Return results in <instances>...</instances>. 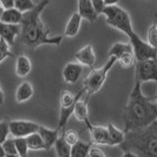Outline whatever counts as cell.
<instances>
[{"label": "cell", "instance_id": "cell-18", "mask_svg": "<svg viewBox=\"0 0 157 157\" xmlns=\"http://www.w3.org/2000/svg\"><path fill=\"white\" fill-rule=\"evenodd\" d=\"M82 18L78 12L74 13L72 16L69 19V21L66 25L65 31H64V36L67 37H74L78 33L82 24Z\"/></svg>", "mask_w": 157, "mask_h": 157}, {"label": "cell", "instance_id": "cell-39", "mask_svg": "<svg viewBox=\"0 0 157 157\" xmlns=\"http://www.w3.org/2000/svg\"><path fill=\"white\" fill-rule=\"evenodd\" d=\"M6 156V154H5V152L3 150V147L2 145H0V157H5Z\"/></svg>", "mask_w": 157, "mask_h": 157}, {"label": "cell", "instance_id": "cell-21", "mask_svg": "<svg viewBox=\"0 0 157 157\" xmlns=\"http://www.w3.org/2000/svg\"><path fill=\"white\" fill-rule=\"evenodd\" d=\"M87 97L85 100H81L78 99L75 105V108H74V113L73 115L75 116L76 119L78 122H83L86 123V121H88V107H87V101H88Z\"/></svg>", "mask_w": 157, "mask_h": 157}, {"label": "cell", "instance_id": "cell-32", "mask_svg": "<svg viewBox=\"0 0 157 157\" xmlns=\"http://www.w3.org/2000/svg\"><path fill=\"white\" fill-rule=\"evenodd\" d=\"M9 135H10L9 122L7 121L0 122V145H2L8 140Z\"/></svg>", "mask_w": 157, "mask_h": 157}, {"label": "cell", "instance_id": "cell-26", "mask_svg": "<svg viewBox=\"0 0 157 157\" xmlns=\"http://www.w3.org/2000/svg\"><path fill=\"white\" fill-rule=\"evenodd\" d=\"M146 42L152 48L157 49V14H155V19L148 28L147 32V40Z\"/></svg>", "mask_w": 157, "mask_h": 157}, {"label": "cell", "instance_id": "cell-41", "mask_svg": "<svg viewBox=\"0 0 157 157\" xmlns=\"http://www.w3.org/2000/svg\"><path fill=\"white\" fill-rule=\"evenodd\" d=\"M5 157H20L19 155H6Z\"/></svg>", "mask_w": 157, "mask_h": 157}, {"label": "cell", "instance_id": "cell-42", "mask_svg": "<svg viewBox=\"0 0 157 157\" xmlns=\"http://www.w3.org/2000/svg\"><path fill=\"white\" fill-rule=\"evenodd\" d=\"M156 104H157V95H156Z\"/></svg>", "mask_w": 157, "mask_h": 157}, {"label": "cell", "instance_id": "cell-5", "mask_svg": "<svg viewBox=\"0 0 157 157\" xmlns=\"http://www.w3.org/2000/svg\"><path fill=\"white\" fill-rule=\"evenodd\" d=\"M115 63H117V59L109 57L108 61L104 64V66H102L99 69L91 70L88 73L85 82H83V88L86 90L87 97H90L101 90V87L106 82L108 73L115 65Z\"/></svg>", "mask_w": 157, "mask_h": 157}, {"label": "cell", "instance_id": "cell-3", "mask_svg": "<svg viewBox=\"0 0 157 157\" xmlns=\"http://www.w3.org/2000/svg\"><path fill=\"white\" fill-rule=\"evenodd\" d=\"M120 148L134 152L139 157H157V120L144 130L126 134Z\"/></svg>", "mask_w": 157, "mask_h": 157}, {"label": "cell", "instance_id": "cell-20", "mask_svg": "<svg viewBox=\"0 0 157 157\" xmlns=\"http://www.w3.org/2000/svg\"><path fill=\"white\" fill-rule=\"evenodd\" d=\"M23 15L21 12H19L17 9H9L4 10L3 14L0 19V22L9 25H18L20 26L23 21Z\"/></svg>", "mask_w": 157, "mask_h": 157}, {"label": "cell", "instance_id": "cell-14", "mask_svg": "<svg viewBox=\"0 0 157 157\" xmlns=\"http://www.w3.org/2000/svg\"><path fill=\"white\" fill-rule=\"evenodd\" d=\"M37 134L41 137L44 144V147H45V150L50 149L52 146H54L56 140L59 137V131L57 129L51 130V129H47V128L43 126H39Z\"/></svg>", "mask_w": 157, "mask_h": 157}, {"label": "cell", "instance_id": "cell-38", "mask_svg": "<svg viewBox=\"0 0 157 157\" xmlns=\"http://www.w3.org/2000/svg\"><path fill=\"white\" fill-rule=\"evenodd\" d=\"M3 104H4V93L3 90H1V87H0V105Z\"/></svg>", "mask_w": 157, "mask_h": 157}, {"label": "cell", "instance_id": "cell-13", "mask_svg": "<svg viewBox=\"0 0 157 157\" xmlns=\"http://www.w3.org/2000/svg\"><path fill=\"white\" fill-rule=\"evenodd\" d=\"M75 58L78 64L82 66H86L92 68L95 63V53L93 51L91 44L83 46L75 54Z\"/></svg>", "mask_w": 157, "mask_h": 157}, {"label": "cell", "instance_id": "cell-17", "mask_svg": "<svg viewBox=\"0 0 157 157\" xmlns=\"http://www.w3.org/2000/svg\"><path fill=\"white\" fill-rule=\"evenodd\" d=\"M33 95V87L29 82H23L21 85L17 87L16 93H15V99L18 103H23L29 100Z\"/></svg>", "mask_w": 157, "mask_h": 157}, {"label": "cell", "instance_id": "cell-22", "mask_svg": "<svg viewBox=\"0 0 157 157\" xmlns=\"http://www.w3.org/2000/svg\"><path fill=\"white\" fill-rule=\"evenodd\" d=\"M127 53H134L132 52V47L129 43H123V42H116L111 46L109 50V57L116 58L117 60L123 55Z\"/></svg>", "mask_w": 157, "mask_h": 157}, {"label": "cell", "instance_id": "cell-1", "mask_svg": "<svg viewBox=\"0 0 157 157\" xmlns=\"http://www.w3.org/2000/svg\"><path fill=\"white\" fill-rule=\"evenodd\" d=\"M152 99L142 93L141 82L136 78L135 86L123 109L125 134L144 130L157 120V104Z\"/></svg>", "mask_w": 157, "mask_h": 157}, {"label": "cell", "instance_id": "cell-28", "mask_svg": "<svg viewBox=\"0 0 157 157\" xmlns=\"http://www.w3.org/2000/svg\"><path fill=\"white\" fill-rule=\"evenodd\" d=\"M117 62L120 64L122 68L130 69L132 67H136V58L134 56V53H127L125 55H123L117 60Z\"/></svg>", "mask_w": 157, "mask_h": 157}, {"label": "cell", "instance_id": "cell-4", "mask_svg": "<svg viewBox=\"0 0 157 157\" xmlns=\"http://www.w3.org/2000/svg\"><path fill=\"white\" fill-rule=\"evenodd\" d=\"M102 14L106 17V24L110 27L123 32L127 36L134 33L130 14L119 5H108L103 10Z\"/></svg>", "mask_w": 157, "mask_h": 157}, {"label": "cell", "instance_id": "cell-36", "mask_svg": "<svg viewBox=\"0 0 157 157\" xmlns=\"http://www.w3.org/2000/svg\"><path fill=\"white\" fill-rule=\"evenodd\" d=\"M0 5L4 10H9L15 8V1L13 0H1L0 1Z\"/></svg>", "mask_w": 157, "mask_h": 157}, {"label": "cell", "instance_id": "cell-23", "mask_svg": "<svg viewBox=\"0 0 157 157\" xmlns=\"http://www.w3.org/2000/svg\"><path fill=\"white\" fill-rule=\"evenodd\" d=\"M91 145V142L86 144L81 140L78 141L75 145L72 146L70 157H88V152H90Z\"/></svg>", "mask_w": 157, "mask_h": 157}, {"label": "cell", "instance_id": "cell-8", "mask_svg": "<svg viewBox=\"0 0 157 157\" xmlns=\"http://www.w3.org/2000/svg\"><path fill=\"white\" fill-rule=\"evenodd\" d=\"M39 126L36 123L26 120H12L9 122L10 134L15 139H26L29 136L38 132Z\"/></svg>", "mask_w": 157, "mask_h": 157}, {"label": "cell", "instance_id": "cell-35", "mask_svg": "<svg viewBox=\"0 0 157 157\" xmlns=\"http://www.w3.org/2000/svg\"><path fill=\"white\" fill-rule=\"evenodd\" d=\"M88 157H106V155L97 145L92 144L88 152Z\"/></svg>", "mask_w": 157, "mask_h": 157}, {"label": "cell", "instance_id": "cell-37", "mask_svg": "<svg viewBox=\"0 0 157 157\" xmlns=\"http://www.w3.org/2000/svg\"><path fill=\"white\" fill-rule=\"evenodd\" d=\"M122 157H139V156L132 151H124V154H123Z\"/></svg>", "mask_w": 157, "mask_h": 157}, {"label": "cell", "instance_id": "cell-27", "mask_svg": "<svg viewBox=\"0 0 157 157\" xmlns=\"http://www.w3.org/2000/svg\"><path fill=\"white\" fill-rule=\"evenodd\" d=\"M36 6V4H34L32 0H15V9H17L22 14L31 12Z\"/></svg>", "mask_w": 157, "mask_h": 157}, {"label": "cell", "instance_id": "cell-34", "mask_svg": "<svg viewBox=\"0 0 157 157\" xmlns=\"http://www.w3.org/2000/svg\"><path fill=\"white\" fill-rule=\"evenodd\" d=\"M91 4L95 13L97 14V16L99 14H102L103 10L106 7L105 1H102V0H93V1H91Z\"/></svg>", "mask_w": 157, "mask_h": 157}, {"label": "cell", "instance_id": "cell-2", "mask_svg": "<svg viewBox=\"0 0 157 157\" xmlns=\"http://www.w3.org/2000/svg\"><path fill=\"white\" fill-rule=\"evenodd\" d=\"M50 2L47 0L36 4V8L23 15V21L20 25L21 33L20 37L25 45L36 49L43 44H51L59 46L64 36H50V29L42 21L40 15Z\"/></svg>", "mask_w": 157, "mask_h": 157}, {"label": "cell", "instance_id": "cell-40", "mask_svg": "<svg viewBox=\"0 0 157 157\" xmlns=\"http://www.w3.org/2000/svg\"><path fill=\"white\" fill-rule=\"evenodd\" d=\"M3 11H4V9L1 7V5H0V19H1V16H2V14H3Z\"/></svg>", "mask_w": 157, "mask_h": 157}, {"label": "cell", "instance_id": "cell-10", "mask_svg": "<svg viewBox=\"0 0 157 157\" xmlns=\"http://www.w3.org/2000/svg\"><path fill=\"white\" fill-rule=\"evenodd\" d=\"M85 124L86 125L88 132L90 134L91 144L93 145H107L108 144L107 127L93 126L90 120L86 121Z\"/></svg>", "mask_w": 157, "mask_h": 157}, {"label": "cell", "instance_id": "cell-24", "mask_svg": "<svg viewBox=\"0 0 157 157\" xmlns=\"http://www.w3.org/2000/svg\"><path fill=\"white\" fill-rule=\"evenodd\" d=\"M54 147H55L57 157H70L71 156L72 146L67 144L66 140H64L63 136L58 137L55 144H54Z\"/></svg>", "mask_w": 157, "mask_h": 157}, {"label": "cell", "instance_id": "cell-31", "mask_svg": "<svg viewBox=\"0 0 157 157\" xmlns=\"http://www.w3.org/2000/svg\"><path fill=\"white\" fill-rule=\"evenodd\" d=\"M13 53L10 51L9 44L4 40L3 38H0V63L4 61L8 57H12Z\"/></svg>", "mask_w": 157, "mask_h": 157}, {"label": "cell", "instance_id": "cell-11", "mask_svg": "<svg viewBox=\"0 0 157 157\" xmlns=\"http://www.w3.org/2000/svg\"><path fill=\"white\" fill-rule=\"evenodd\" d=\"M83 68L81 64L69 62L63 68V78L67 83H76L82 75Z\"/></svg>", "mask_w": 157, "mask_h": 157}, {"label": "cell", "instance_id": "cell-7", "mask_svg": "<svg viewBox=\"0 0 157 157\" xmlns=\"http://www.w3.org/2000/svg\"><path fill=\"white\" fill-rule=\"evenodd\" d=\"M128 37L130 39V44L132 47V52L136 62L157 60V49L149 46L148 43L141 39L135 32Z\"/></svg>", "mask_w": 157, "mask_h": 157}, {"label": "cell", "instance_id": "cell-30", "mask_svg": "<svg viewBox=\"0 0 157 157\" xmlns=\"http://www.w3.org/2000/svg\"><path fill=\"white\" fill-rule=\"evenodd\" d=\"M15 145H16L17 153L20 157H27L29 147L26 139H14Z\"/></svg>", "mask_w": 157, "mask_h": 157}, {"label": "cell", "instance_id": "cell-19", "mask_svg": "<svg viewBox=\"0 0 157 157\" xmlns=\"http://www.w3.org/2000/svg\"><path fill=\"white\" fill-rule=\"evenodd\" d=\"M16 75L19 78H26L32 71V62L26 55H20L16 61Z\"/></svg>", "mask_w": 157, "mask_h": 157}, {"label": "cell", "instance_id": "cell-6", "mask_svg": "<svg viewBox=\"0 0 157 157\" xmlns=\"http://www.w3.org/2000/svg\"><path fill=\"white\" fill-rule=\"evenodd\" d=\"M86 92L85 88H82L78 91L77 94H74L71 90H63L61 97H60V112H59V121H58V128L57 130L60 131L66 126L73 113L74 108H75L76 103L78 99H81V96Z\"/></svg>", "mask_w": 157, "mask_h": 157}, {"label": "cell", "instance_id": "cell-12", "mask_svg": "<svg viewBox=\"0 0 157 157\" xmlns=\"http://www.w3.org/2000/svg\"><path fill=\"white\" fill-rule=\"evenodd\" d=\"M21 27L18 25H9L0 22V38H3L9 46H13L15 44L16 37L20 36Z\"/></svg>", "mask_w": 157, "mask_h": 157}, {"label": "cell", "instance_id": "cell-16", "mask_svg": "<svg viewBox=\"0 0 157 157\" xmlns=\"http://www.w3.org/2000/svg\"><path fill=\"white\" fill-rule=\"evenodd\" d=\"M108 131V144L107 145L115 146V145H121L125 141L126 134L124 131H121L115 127L113 124H108L107 126Z\"/></svg>", "mask_w": 157, "mask_h": 157}, {"label": "cell", "instance_id": "cell-9", "mask_svg": "<svg viewBox=\"0 0 157 157\" xmlns=\"http://www.w3.org/2000/svg\"><path fill=\"white\" fill-rule=\"evenodd\" d=\"M136 78L141 83L153 81L157 83V60L136 63Z\"/></svg>", "mask_w": 157, "mask_h": 157}, {"label": "cell", "instance_id": "cell-15", "mask_svg": "<svg viewBox=\"0 0 157 157\" xmlns=\"http://www.w3.org/2000/svg\"><path fill=\"white\" fill-rule=\"evenodd\" d=\"M78 14L80 15L82 19L93 23L97 19V14L92 7L91 1L88 0H80L78 2Z\"/></svg>", "mask_w": 157, "mask_h": 157}, {"label": "cell", "instance_id": "cell-33", "mask_svg": "<svg viewBox=\"0 0 157 157\" xmlns=\"http://www.w3.org/2000/svg\"><path fill=\"white\" fill-rule=\"evenodd\" d=\"M3 150L6 155H18L16 145H15V140H7L6 141L2 144Z\"/></svg>", "mask_w": 157, "mask_h": 157}, {"label": "cell", "instance_id": "cell-29", "mask_svg": "<svg viewBox=\"0 0 157 157\" xmlns=\"http://www.w3.org/2000/svg\"><path fill=\"white\" fill-rule=\"evenodd\" d=\"M64 140H66L68 144H70L71 146L75 145L78 141H80V136H78V132L74 130V129H68L64 132V134L62 135Z\"/></svg>", "mask_w": 157, "mask_h": 157}, {"label": "cell", "instance_id": "cell-25", "mask_svg": "<svg viewBox=\"0 0 157 157\" xmlns=\"http://www.w3.org/2000/svg\"><path fill=\"white\" fill-rule=\"evenodd\" d=\"M26 141L28 144L29 150H45L43 141L37 132L26 137Z\"/></svg>", "mask_w": 157, "mask_h": 157}]
</instances>
